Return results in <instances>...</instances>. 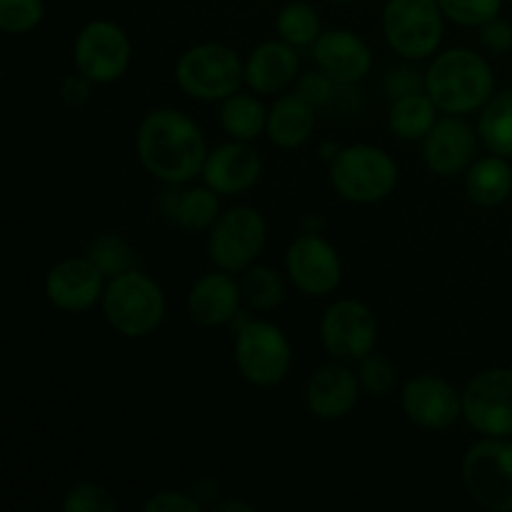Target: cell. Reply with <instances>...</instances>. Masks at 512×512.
I'll list each match as a JSON object with an SVG mask.
<instances>
[{"instance_id": "6", "label": "cell", "mask_w": 512, "mask_h": 512, "mask_svg": "<svg viewBox=\"0 0 512 512\" xmlns=\"http://www.w3.org/2000/svg\"><path fill=\"white\" fill-rule=\"evenodd\" d=\"M235 368L245 383L255 388H275L283 383L293 365V345L283 328L268 320H250L235 330Z\"/></svg>"}, {"instance_id": "5", "label": "cell", "mask_w": 512, "mask_h": 512, "mask_svg": "<svg viewBox=\"0 0 512 512\" xmlns=\"http://www.w3.org/2000/svg\"><path fill=\"white\" fill-rule=\"evenodd\" d=\"M175 83L185 95L203 103H223L245 83V63L230 45L198 43L180 55Z\"/></svg>"}, {"instance_id": "12", "label": "cell", "mask_w": 512, "mask_h": 512, "mask_svg": "<svg viewBox=\"0 0 512 512\" xmlns=\"http://www.w3.org/2000/svg\"><path fill=\"white\" fill-rule=\"evenodd\" d=\"M463 418L483 438H512V368H488L463 388Z\"/></svg>"}, {"instance_id": "18", "label": "cell", "mask_w": 512, "mask_h": 512, "mask_svg": "<svg viewBox=\"0 0 512 512\" xmlns=\"http://www.w3.org/2000/svg\"><path fill=\"white\" fill-rule=\"evenodd\" d=\"M263 175V158L243 140H230L210 150L203 165L205 185L220 195H240L255 188Z\"/></svg>"}, {"instance_id": "13", "label": "cell", "mask_w": 512, "mask_h": 512, "mask_svg": "<svg viewBox=\"0 0 512 512\" xmlns=\"http://www.w3.org/2000/svg\"><path fill=\"white\" fill-rule=\"evenodd\" d=\"M285 270L295 288L308 298H325L340 288L343 260L335 245L320 233H303L288 245Z\"/></svg>"}, {"instance_id": "43", "label": "cell", "mask_w": 512, "mask_h": 512, "mask_svg": "<svg viewBox=\"0 0 512 512\" xmlns=\"http://www.w3.org/2000/svg\"><path fill=\"white\" fill-rule=\"evenodd\" d=\"M330 3H340V5H348V3H355V0H330Z\"/></svg>"}, {"instance_id": "26", "label": "cell", "mask_w": 512, "mask_h": 512, "mask_svg": "<svg viewBox=\"0 0 512 512\" xmlns=\"http://www.w3.org/2000/svg\"><path fill=\"white\" fill-rule=\"evenodd\" d=\"M220 128L225 130L230 140H243L253 143L255 138L268 128V110L260 103L258 93H233L220 105Z\"/></svg>"}, {"instance_id": "28", "label": "cell", "mask_w": 512, "mask_h": 512, "mask_svg": "<svg viewBox=\"0 0 512 512\" xmlns=\"http://www.w3.org/2000/svg\"><path fill=\"white\" fill-rule=\"evenodd\" d=\"M240 290H243V300L248 303V308L260 310V313L280 308V303L285 300L283 278L270 265L255 263L245 273H240Z\"/></svg>"}, {"instance_id": "8", "label": "cell", "mask_w": 512, "mask_h": 512, "mask_svg": "<svg viewBox=\"0 0 512 512\" xmlns=\"http://www.w3.org/2000/svg\"><path fill=\"white\" fill-rule=\"evenodd\" d=\"M268 243V220L253 205H235L220 213L210 228L208 253L215 268L225 273H245L258 263Z\"/></svg>"}, {"instance_id": "19", "label": "cell", "mask_w": 512, "mask_h": 512, "mask_svg": "<svg viewBox=\"0 0 512 512\" xmlns=\"http://www.w3.org/2000/svg\"><path fill=\"white\" fill-rule=\"evenodd\" d=\"M313 58L320 70L338 80L340 85L360 83L373 70V50L353 30H323L313 45Z\"/></svg>"}, {"instance_id": "30", "label": "cell", "mask_w": 512, "mask_h": 512, "mask_svg": "<svg viewBox=\"0 0 512 512\" xmlns=\"http://www.w3.org/2000/svg\"><path fill=\"white\" fill-rule=\"evenodd\" d=\"M88 258L103 270L105 278H115L135 268V253L125 238L118 233H103L88 245Z\"/></svg>"}, {"instance_id": "3", "label": "cell", "mask_w": 512, "mask_h": 512, "mask_svg": "<svg viewBox=\"0 0 512 512\" xmlns=\"http://www.w3.org/2000/svg\"><path fill=\"white\" fill-rule=\"evenodd\" d=\"M100 305L110 328L120 338L130 340L153 335L168 315V298L163 288L140 268L110 278Z\"/></svg>"}, {"instance_id": "42", "label": "cell", "mask_w": 512, "mask_h": 512, "mask_svg": "<svg viewBox=\"0 0 512 512\" xmlns=\"http://www.w3.org/2000/svg\"><path fill=\"white\" fill-rule=\"evenodd\" d=\"M320 228H323V220L315 218V215H305L303 233H320Z\"/></svg>"}, {"instance_id": "20", "label": "cell", "mask_w": 512, "mask_h": 512, "mask_svg": "<svg viewBox=\"0 0 512 512\" xmlns=\"http://www.w3.org/2000/svg\"><path fill=\"white\" fill-rule=\"evenodd\" d=\"M240 303H243L240 280L220 268L195 280L188 293V313L200 328L230 325V320L238 315Z\"/></svg>"}, {"instance_id": "37", "label": "cell", "mask_w": 512, "mask_h": 512, "mask_svg": "<svg viewBox=\"0 0 512 512\" xmlns=\"http://www.w3.org/2000/svg\"><path fill=\"white\" fill-rule=\"evenodd\" d=\"M480 43L485 50L495 55H505L512 50V23L495 15L493 20L480 25Z\"/></svg>"}, {"instance_id": "38", "label": "cell", "mask_w": 512, "mask_h": 512, "mask_svg": "<svg viewBox=\"0 0 512 512\" xmlns=\"http://www.w3.org/2000/svg\"><path fill=\"white\" fill-rule=\"evenodd\" d=\"M385 88H388L390 98L398 100V98H403V95L425 90V75H420L418 70L410 68V65H398V68L388 70Z\"/></svg>"}, {"instance_id": "22", "label": "cell", "mask_w": 512, "mask_h": 512, "mask_svg": "<svg viewBox=\"0 0 512 512\" xmlns=\"http://www.w3.org/2000/svg\"><path fill=\"white\" fill-rule=\"evenodd\" d=\"M158 205L165 218L190 233L210 230L220 218V193H215L210 185L183 188V183H170L160 195Z\"/></svg>"}, {"instance_id": "11", "label": "cell", "mask_w": 512, "mask_h": 512, "mask_svg": "<svg viewBox=\"0 0 512 512\" xmlns=\"http://www.w3.org/2000/svg\"><path fill=\"white\" fill-rule=\"evenodd\" d=\"M378 318L355 298L335 300L320 318V343L340 363H360L378 345Z\"/></svg>"}, {"instance_id": "15", "label": "cell", "mask_w": 512, "mask_h": 512, "mask_svg": "<svg viewBox=\"0 0 512 512\" xmlns=\"http://www.w3.org/2000/svg\"><path fill=\"white\" fill-rule=\"evenodd\" d=\"M105 275L88 255L63 258L45 275V298L63 313H85L103 300Z\"/></svg>"}, {"instance_id": "44", "label": "cell", "mask_w": 512, "mask_h": 512, "mask_svg": "<svg viewBox=\"0 0 512 512\" xmlns=\"http://www.w3.org/2000/svg\"><path fill=\"white\" fill-rule=\"evenodd\" d=\"M508 3H512V0H508Z\"/></svg>"}, {"instance_id": "21", "label": "cell", "mask_w": 512, "mask_h": 512, "mask_svg": "<svg viewBox=\"0 0 512 512\" xmlns=\"http://www.w3.org/2000/svg\"><path fill=\"white\" fill-rule=\"evenodd\" d=\"M298 48L285 40H265L255 45L245 60V83L258 95H278L298 80Z\"/></svg>"}, {"instance_id": "39", "label": "cell", "mask_w": 512, "mask_h": 512, "mask_svg": "<svg viewBox=\"0 0 512 512\" xmlns=\"http://www.w3.org/2000/svg\"><path fill=\"white\" fill-rule=\"evenodd\" d=\"M93 85L95 83L88 75L75 70V73L65 75L63 83H60V98H63V103L70 105V108H80V105L88 103L90 95H93Z\"/></svg>"}, {"instance_id": "41", "label": "cell", "mask_w": 512, "mask_h": 512, "mask_svg": "<svg viewBox=\"0 0 512 512\" xmlns=\"http://www.w3.org/2000/svg\"><path fill=\"white\" fill-rule=\"evenodd\" d=\"M338 153H340V145L333 143V140H328V143L320 145V158L328 160V163H333V160L338 158Z\"/></svg>"}, {"instance_id": "23", "label": "cell", "mask_w": 512, "mask_h": 512, "mask_svg": "<svg viewBox=\"0 0 512 512\" xmlns=\"http://www.w3.org/2000/svg\"><path fill=\"white\" fill-rule=\"evenodd\" d=\"M315 123H318V113L315 105L308 103L303 95L295 93L280 95L268 110V133L270 143L278 145L283 150H295L310 140L315 133Z\"/></svg>"}, {"instance_id": "32", "label": "cell", "mask_w": 512, "mask_h": 512, "mask_svg": "<svg viewBox=\"0 0 512 512\" xmlns=\"http://www.w3.org/2000/svg\"><path fill=\"white\" fill-rule=\"evenodd\" d=\"M45 18L43 0H0V30L8 35L33 33Z\"/></svg>"}, {"instance_id": "36", "label": "cell", "mask_w": 512, "mask_h": 512, "mask_svg": "<svg viewBox=\"0 0 512 512\" xmlns=\"http://www.w3.org/2000/svg\"><path fill=\"white\" fill-rule=\"evenodd\" d=\"M145 512H200L203 503L193 498L190 493H180V490H160L153 493L143 503Z\"/></svg>"}, {"instance_id": "25", "label": "cell", "mask_w": 512, "mask_h": 512, "mask_svg": "<svg viewBox=\"0 0 512 512\" xmlns=\"http://www.w3.org/2000/svg\"><path fill=\"white\" fill-rule=\"evenodd\" d=\"M440 108L425 90L393 100L388 113V128L400 140H423L438 123Z\"/></svg>"}, {"instance_id": "4", "label": "cell", "mask_w": 512, "mask_h": 512, "mask_svg": "<svg viewBox=\"0 0 512 512\" xmlns=\"http://www.w3.org/2000/svg\"><path fill=\"white\" fill-rule=\"evenodd\" d=\"M398 178L393 155L370 143L345 145L330 163V185L340 198L355 205H375L390 198Z\"/></svg>"}, {"instance_id": "31", "label": "cell", "mask_w": 512, "mask_h": 512, "mask_svg": "<svg viewBox=\"0 0 512 512\" xmlns=\"http://www.w3.org/2000/svg\"><path fill=\"white\" fill-rule=\"evenodd\" d=\"M358 378L360 388L370 398H388L398 388V368H395V363L385 355L375 353V350L358 363Z\"/></svg>"}, {"instance_id": "40", "label": "cell", "mask_w": 512, "mask_h": 512, "mask_svg": "<svg viewBox=\"0 0 512 512\" xmlns=\"http://www.w3.org/2000/svg\"><path fill=\"white\" fill-rule=\"evenodd\" d=\"M215 512H225V510H238V512H253L255 508L250 503H243V500H220V503L213 505Z\"/></svg>"}, {"instance_id": "27", "label": "cell", "mask_w": 512, "mask_h": 512, "mask_svg": "<svg viewBox=\"0 0 512 512\" xmlns=\"http://www.w3.org/2000/svg\"><path fill=\"white\" fill-rule=\"evenodd\" d=\"M478 133L490 153L512 158V88L495 93L480 110Z\"/></svg>"}, {"instance_id": "10", "label": "cell", "mask_w": 512, "mask_h": 512, "mask_svg": "<svg viewBox=\"0 0 512 512\" xmlns=\"http://www.w3.org/2000/svg\"><path fill=\"white\" fill-rule=\"evenodd\" d=\"M133 60L128 33L113 20H90L73 40L75 70L95 85H110L123 78Z\"/></svg>"}, {"instance_id": "35", "label": "cell", "mask_w": 512, "mask_h": 512, "mask_svg": "<svg viewBox=\"0 0 512 512\" xmlns=\"http://www.w3.org/2000/svg\"><path fill=\"white\" fill-rule=\"evenodd\" d=\"M335 85L340 83L335 78H330L325 70H320V73L318 70H308V73L298 75V85H295V90H298L308 103H313L315 108H318V105H328L330 100H333Z\"/></svg>"}, {"instance_id": "9", "label": "cell", "mask_w": 512, "mask_h": 512, "mask_svg": "<svg viewBox=\"0 0 512 512\" xmlns=\"http://www.w3.org/2000/svg\"><path fill=\"white\" fill-rule=\"evenodd\" d=\"M460 475L475 503L512 512V438H480L470 445Z\"/></svg>"}, {"instance_id": "17", "label": "cell", "mask_w": 512, "mask_h": 512, "mask_svg": "<svg viewBox=\"0 0 512 512\" xmlns=\"http://www.w3.org/2000/svg\"><path fill=\"white\" fill-rule=\"evenodd\" d=\"M360 390L358 370L350 368V363L333 360L310 375L305 385V405L318 420H343L358 405Z\"/></svg>"}, {"instance_id": "24", "label": "cell", "mask_w": 512, "mask_h": 512, "mask_svg": "<svg viewBox=\"0 0 512 512\" xmlns=\"http://www.w3.org/2000/svg\"><path fill=\"white\" fill-rule=\"evenodd\" d=\"M465 193L478 208H498L512 195V165L503 155H485L465 170Z\"/></svg>"}, {"instance_id": "29", "label": "cell", "mask_w": 512, "mask_h": 512, "mask_svg": "<svg viewBox=\"0 0 512 512\" xmlns=\"http://www.w3.org/2000/svg\"><path fill=\"white\" fill-rule=\"evenodd\" d=\"M275 30H278L280 40L295 45V48H305V45H315V40L323 33V23L313 5L305 0H295V3L280 8L278 18H275Z\"/></svg>"}, {"instance_id": "16", "label": "cell", "mask_w": 512, "mask_h": 512, "mask_svg": "<svg viewBox=\"0 0 512 512\" xmlns=\"http://www.w3.org/2000/svg\"><path fill=\"white\" fill-rule=\"evenodd\" d=\"M478 133L460 115H445L423 138V163L440 178H455L473 165Z\"/></svg>"}, {"instance_id": "1", "label": "cell", "mask_w": 512, "mask_h": 512, "mask_svg": "<svg viewBox=\"0 0 512 512\" xmlns=\"http://www.w3.org/2000/svg\"><path fill=\"white\" fill-rule=\"evenodd\" d=\"M135 153L145 173L160 183L188 185L203 175L208 143L190 115L175 108H155L140 120L135 133Z\"/></svg>"}, {"instance_id": "14", "label": "cell", "mask_w": 512, "mask_h": 512, "mask_svg": "<svg viewBox=\"0 0 512 512\" xmlns=\"http://www.w3.org/2000/svg\"><path fill=\"white\" fill-rule=\"evenodd\" d=\"M400 405L423 430H448L463 418V393L440 375H415L403 385Z\"/></svg>"}, {"instance_id": "34", "label": "cell", "mask_w": 512, "mask_h": 512, "mask_svg": "<svg viewBox=\"0 0 512 512\" xmlns=\"http://www.w3.org/2000/svg\"><path fill=\"white\" fill-rule=\"evenodd\" d=\"M445 18L465 28H480L483 23L500 15L505 0H438Z\"/></svg>"}, {"instance_id": "33", "label": "cell", "mask_w": 512, "mask_h": 512, "mask_svg": "<svg viewBox=\"0 0 512 512\" xmlns=\"http://www.w3.org/2000/svg\"><path fill=\"white\" fill-rule=\"evenodd\" d=\"M60 508L65 512H115L118 500L105 485L83 480V483H75L73 488H68V493L60 500Z\"/></svg>"}, {"instance_id": "7", "label": "cell", "mask_w": 512, "mask_h": 512, "mask_svg": "<svg viewBox=\"0 0 512 512\" xmlns=\"http://www.w3.org/2000/svg\"><path fill=\"white\" fill-rule=\"evenodd\" d=\"M383 33L400 58H433L443 43L445 13L438 0H388L383 8Z\"/></svg>"}, {"instance_id": "2", "label": "cell", "mask_w": 512, "mask_h": 512, "mask_svg": "<svg viewBox=\"0 0 512 512\" xmlns=\"http://www.w3.org/2000/svg\"><path fill=\"white\" fill-rule=\"evenodd\" d=\"M425 93L440 113L468 115L483 110L495 95V75L488 60L470 48H450L435 55L425 70Z\"/></svg>"}]
</instances>
